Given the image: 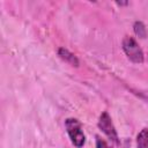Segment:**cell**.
<instances>
[{
    "label": "cell",
    "instance_id": "6da1fadb",
    "mask_svg": "<svg viewBox=\"0 0 148 148\" xmlns=\"http://www.w3.org/2000/svg\"><path fill=\"white\" fill-rule=\"evenodd\" d=\"M65 127L72 143L76 148H81L86 142V135L82 131L81 123L75 118H67L65 120Z\"/></svg>",
    "mask_w": 148,
    "mask_h": 148
},
{
    "label": "cell",
    "instance_id": "7a4b0ae2",
    "mask_svg": "<svg viewBox=\"0 0 148 148\" xmlns=\"http://www.w3.org/2000/svg\"><path fill=\"white\" fill-rule=\"evenodd\" d=\"M123 50L126 53L127 58L135 62V64H141L143 62V52L136 40L131 37V36H125L123 39Z\"/></svg>",
    "mask_w": 148,
    "mask_h": 148
},
{
    "label": "cell",
    "instance_id": "3957f363",
    "mask_svg": "<svg viewBox=\"0 0 148 148\" xmlns=\"http://www.w3.org/2000/svg\"><path fill=\"white\" fill-rule=\"evenodd\" d=\"M98 127L101 128V131L114 143V145H120V140L119 136L117 134V131L112 124L111 117L109 116V113L106 111H104L101 116H99V120H98Z\"/></svg>",
    "mask_w": 148,
    "mask_h": 148
},
{
    "label": "cell",
    "instance_id": "277c9868",
    "mask_svg": "<svg viewBox=\"0 0 148 148\" xmlns=\"http://www.w3.org/2000/svg\"><path fill=\"white\" fill-rule=\"evenodd\" d=\"M58 54H59V57H60L62 60H65L66 62L71 64L72 66L77 67L79 64H80L77 57H76L75 54H73L72 52H69V51H68L67 49H65V47H60V49L58 50Z\"/></svg>",
    "mask_w": 148,
    "mask_h": 148
},
{
    "label": "cell",
    "instance_id": "5b68a950",
    "mask_svg": "<svg viewBox=\"0 0 148 148\" xmlns=\"http://www.w3.org/2000/svg\"><path fill=\"white\" fill-rule=\"evenodd\" d=\"M136 148H148V128L141 130L136 136Z\"/></svg>",
    "mask_w": 148,
    "mask_h": 148
},
{
    "label": "cell",
    "instance_id": "8992f818",
    "mask_svg": "<svg viewBox=\"0 0 148 148\" xmlns=\"http://www.w3.org/2000/svg\"><path fill=\"white\" fill-rule=\"evenodd\" d=\"M133 29H134V32L138 37H140V38H146L147 37V30H146V27L142 22L136 21L133 25Z\"/></svg>",
    "mask_w": 148,
    "mask_h": 148
},
{
    "label": "cell",
    "instance_id": "52a82bcc",
    "mask_svg": "<svg viewBox=\"0 0 148 148\" xmlns=\"http://www.w3.org/2000/svg\"><path fill=\"white\" fill-rule=\"evenodd\" d=\"M96 148H111L108 142L105 140H103L102 138H99L98 135L96 136Z\"/></svg>",
    "mask_w": 148,
    "mask_h": 148
}]
</instances>
